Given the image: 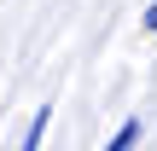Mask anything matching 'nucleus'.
<instances>
[{
    "label": "nucleus",
    "mask_w": 157,
    "mask_h": 151,
    "mask_svg": "<svg viewBox=\"0 0 157 151\" xmlns=\"http://www.w3.org/2000/svg\"><path fill=\"white\" fill-rule=\"evenodd\" d=\"M140 134H146V128H140V122L128 116V122L117 128V140H111V145H105V151H134V145H140Z\"/></svg>",
    "instance_id": "obj_1"
},
{
    "label": "nucleus",
    "mask_w": 157,
    "mask_h": 151,
    "mask_svg": "<svg viewBox=\"0 0 157 151\" xmlns=\"http://www.w3.org/2000/svg\"><path fill=\"white\" fill-rule=\"evenodd\" d=\"M47 116H52V111H35V116H29V134H23V145H17V151H41V134H47Z\"/></svg>",
    "instance_id": "obj_2"
},
{
    "label": "nucleus",
    "mask_w": 157,
    "mask_h": 151,
    "mask_svg": "<svg viewBox=\"0 0 157 151\" xmlns=\"http://www.w3.org/2000/svg\"><path fill=\"white\" fill-rule=\"evenodd\" d=\"M146 29H151V35H157V0H151V6H146Z\"/></svg>",
    "instance_id": "obj_3"
}]
</instances>
